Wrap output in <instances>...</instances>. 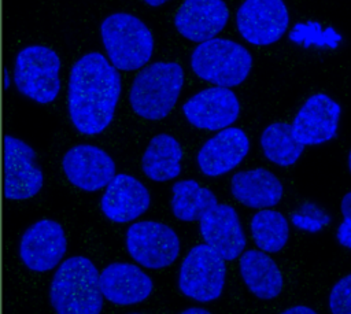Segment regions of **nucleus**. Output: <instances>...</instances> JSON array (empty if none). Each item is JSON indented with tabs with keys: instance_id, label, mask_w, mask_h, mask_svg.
I'll return each mask as SVG.
<instances>
[{
	"instance_id": "obj_34",
	"label": "nucleus",
	"mask_w": 351,
	"mask_h": 314,
	"mask_svg": "<svg viewBox=\"0 0 351 314\" xmlns=\"http://www.w3.org/2000/svg\"><path fill=\"white\" fill-rule=\"evenodd\" d=\"M130 314H140V313H130Z\"/></svg>"
},
{
	"instance_id": "obj_14",
	"label": "nucleus",
	"mask_w": 351,
	"mask_h": 314,
	"mask_svg": "<svg viewBox=\"0 0 351 314\" xmlns=\"http://www.w3.org/2000/svg\"><path fill=\"white\" fill-rule=\"evenodd\" d=\"M341 108L325 93L310 96L291 123L292 134L303 145H317L336 136Z\"/></svg>"
},
{
	"instance_id": "obj_7",
	"label": "nucleus",
	"mask_w": 351,
	"mask_h": 314,
	"mask_svg": "<svg viewBox=\"0 0 351 314\" xmlns=\"http://www.w3.org/2000/svg\"><path fill=\"white\" fill-rule=\"evenodd\" d=\"M226 280L225 259L207 244L189 250L178 271L180 291L193 300L207 303L218 299Z\"/></svg>"
},
{
	"instance_id": "obj_23",
	"label": "nucleus",
	"mask_w": 351,
	"mask_h": 314,
	"mask_svg": "<svg viewBox=\"0 0 351 314\" xmlns=\"http://www.w3.org/2000/svg\"><path fill=\"white\" fill-rule=\"evenodd\" d=\"M171 211L174 217L184 222L200 221V218L214 207L217 196L195 180H181L171 186Z\"/></svg>"
},
{
	"instance_id": "obj_17",
	"label": "nucleus",
	"mask_w": 351,
	"mask_h": 314,
	"mask_svg": "<svg viewBox=\"0 0 351 314\" xmlns=\"http://www.w3.org/2000/svg\"><path fill=\"white\" fill-rule=\"evenodd\" d=\"M151 204L147 186L130 174H115L100 199L104 217L117 224L130 222L143 215Z\"/></svg>"
},
{
	"instance_id": "obj_25",
	"label": "nucleus",
	"mask_w": 351,
	"mask_h": 314,
	"mask_svg": "<svg viewBox=\"0 0 351 314\" xmlns=\"http://www.w3.org/2000/svg\"><path fill=\"white\" fill-rule=\"evenodd\" d=\"M251 234L261 251L273 254L285 247L289 237V225L280 211L262 208L251 219Z\"/></svg>"
},
{
	"instance_id": "obj_31",
	"label": "nucleus",
	"mask_w": 351,
	"mask_h": 314,
	"mask_svg": "<svg viewBox=\"0 0 351 314\" xmlns=\"http://www.w3.org/2000/svg\"><path fill=\"white\" fill-rule=\"evenodd\" d=\"M145 4H148V5H151V7H159V5H162V4H165L166 1H169V0H143Z\"/></svg>"
},
{
	"instance_id": "obj_26",
	"label": "nucleus",
	"mask_w": 351,
	"mask_h": 314,
	"mask_svg": "<svg viewBox=\"0 0 351 314\" xmlns=\"http://www.w3.org/2000/svg\"><path fill=\"white\" fill-rule=\"evenodd\" d=\"M329 309L332 314H351V273L341 277L332 287Z\"/></svg>"
},
{
	"instance_id": "obj_3",
	"label": "nucleus",
	"mask_w": 351,
	"mask_h": 314,
	"mask_svg": "<svg viewBox=\"0 0 351 314\" xmlns=\"http://www.w3.org/2000/svg\"><path fill=\"white\" fill-rule=\"evenodd\" d=\"M184 84V70L176 62H155L136 74L129 103L132 110L148 121H159L174 108Z\"/></svg>"
},
{
	"instance_id": "obj_10",
	"label": "nucleus",
	"mask_w": 351,
	"mask_h": 314,
	"mask_svg": "<svg viewBox=\"0 0 351 314\" xmlns=\"http://www.w3.org/2000/svg\"><path fill=\"white\" fill-rule=\"evenodd\" d=\"M67 251V237L63 226L51 218H43L30 225L19 240V259L32 271L45 273L62 262Z\"/></svg>"
},
{
	"instance_id": "obj_18",
	"label": "nucleus",
	"mask_w": 351,
	"mask_h": 314,
	"mask_svg": "<svg viewBox=\"0 0 351 314\" xmlns=\"http://www.w3.org/2000/svg\"><path fill=\"white\" fill-rule=\"evenodd\" d=\"M99 287L108 302L130 306L145 300L154 289V282L137 265L112 262L99 273Z\"/></svg>"
},
{
	"instance_id": "obj_1",
	"label": "nucleus",
	"mask_w": 351,
	"mask_h": 314,
	"mask_svg": "<svg viewBox=\"0 0 351 314\" xmlns=\"http://www.w3.org/2000/svg\"><path fill=\"white\" fill-rule=\"evenodd\" d=\"M121 92V74L103 53L93 51L77 59L67 86V111L77 132H104L114 119Z\"/></svg>"
},
{
	"instance_id": "obj_19",
	"label": "nucleus",
	"mask_w": 351,
	"mask_h": 314,
	"mask_svg": "<svg viewBox=\"0 0 351 314\" xmlns=\"http://www.w3.org/2000/svg\"><path fill=\"white\" fill-rule=\"evenodd\" d=\"M250 140L240 128H225L208 138L197 152L200 171L208 177L229 173L247 156Z\"/></svg>"
},
{
	"instance_id": "obj_4",
	"label": "nucleus",
	"mask_w": 351,
	"mask_h": 314,
	"mask_svg": "<svg viewBox=\"0 0 351 314\" xmlns=\"http://www.w3.org/2000/svg\"><path fill=\"white\" fill-rule=\"evenodd\" d=\"M100 37L107 59L117 70L143 69L152 56L154 36L136 15L110 14L100 23Z\"/></svg>"
},
{
	"instance_id": "obj_8",
	"label": "nucleus",
	"mask_w": 351,
	"mask_h": 314,
	"mask_svg": "<svg viewBox=\"0 0 351 314\" xmlns=\"http://www.w3.org/2000/svg\"><path fill=\"white\" fill-rule=\"evenodd\" d=\"M125 244L134 262L147 269H163L176 262L180 254V239L166 224L138 221L132 224Z\"/></svg>"
},
{
	"instance_id": "obj_2",
	"label": "nucleus",
	"mask_w": 351,
	"mask_h": 314,
	"mask_svg": "<svg viewBox=\"0 0 351 314\" xmlns=\"http://www.w3.org/2000/svg\"><path fill=\"white\" fill-rule=\"evenodd\" d=\"M103 295L95 263L82 255L59 263L49 285V302L56 314H100Z\"/></svg>"
},
{
	"instance_id": "obj_21",
	"label": "nucleus",
	"mask_w": 351,
	"mask_h": 314,
	"mask_svg": "<svg viewBox=\"0 0 351 314\" xmlns=\"http://www.w3.org/2000/svg\"><path fill=\"white\" fill-rule=\"evenodd\" d=\"M239 266L244 284L258 299L270 300L281 293L284 278L269 254L261 250L243 251Z\"/></svg>"
},
{
	"instance_id": "obj_6",
	"label": "nucleus",
	"mask_w": 351,
	"mask_h": 314,
	"mask_svg": "<svg viewBox=\"0 0 351 314\" xmlns=\"http://www.w3.org/2000/svg\"><path fill=\"white\" fill-rule=\"evenodd\" d=\"M60 58L49 47L26 45L15 56L14 84L21 95L38 103H52L60 92Z\"/></svg>"
},
{
	"instance_id": "obj_12",
	"label": "nucleus",
	"mask_w": 351,
	"mask_h": 314,
	"mask_svg": "<svg viewBox=\"0 0 351 314\" xmlns=\"http://www.w3.org/2000/svg\"><path fill=\"white\" fill-rule=\"evenodd\" d=\"M115 162L103 148L77 144L62 158V170L71 185L85 192L106 188L115 176Z\"/></svg>"
},
{
	"instance_id": "obj_13",
	"label": "nucleus",
	"mask_w": 351,
	"mask_h": 314,
	"mask_svg": "<svg viewBox=\"0 0 351 314\" xmlns=\"http://www.w3.org/2000/svg\"><path fill=\"white\" fill-rule=\"evenodd\" d=\"M182 112L197 129L222 130L237 119L240 103L229 88L211 86L189 97L182 104Z\"/></svg>"
},
{
	"instance_id": "obj_24",
	"label": "nucleus",
	"mask_w": 351,
	"mask_h": 314,
	"mask_svg": "<svg viewBox=\"0 0 351 314\" xmlns=\"http://www.w3.org/2000/svg\"><path fill=\"white\" fill-rule=\"evenodd\" d=\"M261 147L270 162L282 167L296 163L304 149V145L293 137L292 128L287 122H274L265 128Z\"/></svg>"
},
{
	"instance_id": "obj_33",
	"label": "nucleus",
	"mask_w": 351,
	"mask_h": 314,
	"mask_svg": "<svg viewBox=\"0 0 351 314\" xmlns=\"http://www.w3.org/2000/svg\"><path fill=\"white\" fill-rule=\"evenodd\" d=\"M348 169H350V173H351V151L348 154Z\"/></svg>"
},
{
	"instance_id": "obj_32",
	"label": "nucleus",
	"mask_w": 351,
	"mask_h": 314,
	"mask_svg": "<svg viewBox=\"0 0 351 314\" xmlns=\"http://www.w3.org/2000/svg\"><path fill=\"white\" fill-rule=\"evenodd\" d=\"M10 84H11V81H10V73H8V69L5 67V69H4V89H8V88H10Z\"/></svg>"
},
{
	"instance_id": "obj_30",
	"label": "nucleus",
	"mask_w": 351,
	"mask_h": 314,
	"mask_svg": "<svg viewBox=\"0 0 351 314\" xmlns=\"http://www.w3.org/2000/svg\"><path fill=\"white\" fill-rule=\"evenodd\" d=\"M180 314H211V313L203 307H189V309L181 311Z\"/></svg>"
},
{
	"instance_id": "obj_15",
	"label": "nucleus",
	"mask_w": 351,
	"mask_h": 314,
	"mask_svg": "<svg viewBox=\"0 0 351 314\" xmlns=\"http://www.w3.org/2000/svg\"><path fill=\"white\" fill-rule=\"evenodd\" d=\"M204 244L225 261H233L245 248V234L237 211L229 204L217 203L199 221Z\"/></svg>"
},
{
	"instance_id": "obj_22",
	"label": "nucleus",
	"mask_w": 351,
	"mask_h": 314,
	"mask_svg": "<svg viewBox=\"0 0 351 314\" xmlns=\"http://www.w3.org/2000/svg\"><path fill=\"white\" fill-rule=\"evenodd\" d=\"M181 159L180 143L173 136L160 133L149 140L141 156V170L149 180L165 182L181 173Z\"/></svg>"
},
{
	"instance_id": "obj_16",
	"label": "nucleus",
	"mask_w": 351,
	"mask_h": 314,
	"mask_svg": "<svg viewBox=\"0 0 351 314\" xmlns=\"http://www.w3.org/2000/svg\"><path fill=\"white\" fill-rule=\"evenodd\" d=\"M229 10L223 0H184L174 15L177 32L189 41L215 38L226 26Z\"/></svg>"
},
{
	"instance_id": "obj_9",
	"label": "nucleus",
	"mask_w": 351,
	"mask_h": 314,
	"mask_svg": "<svg viewBox=\"0 0 351 314\" xmlns=\"http://www.w3.org/2000/svg\"><path fill=\"white\" fill-rule=\"evenodd\" d=\"M4 196L8 200H26L44 185V173L36 151L23 140L4 136Z\"/></svg>"
},
{
	"instance_id": "obj_27",
	"label": "nucleus",
	"mask_w": 351,
	"mask_h": 314,
	"mask_svg": "<svg viewBox=\"0 0 351 314\" xmlns=\"http://www.w3.org/2000/svg\"><path fill=\"white\" fill-rule=\"evenodd\" d=\"M336 237L341 245L351 250V219L344 218V221L337 228Z\"/></svg>"
},
{
	"instance_id": "obj_29",
	"label": "nucleus",
	"mask_w": 351,
	"mask_h": 314,
	"mask_svg": "<svg viewBox=\"0 0 351 314\" xmlns=\"http://www.w3.org/2000/svg\"><path fill=\"white\" fill-rule=\"evenodd\" d=\"M280 314H318V313L307 306H292Z\"/></svg>"
},
{
	"instance_id": "obj_28",
	"label": "nucleus",
	"mask_w": 351,
	"mask_h": 314,
	"mask_svg": "<svg viewBox=\"0 0 351 314\" xmlns=\"http://www.w3.org/2000/svg\"><path fill=\"white\" fill-rule=\"evenodd\" d=\"M340 208H341V214H343V217H344V218L351 219V191L343 196V199H341V204H340Z\"/></svg>"
},
{
	"instance_id": "obj_11",
	"label": "nucleus",
	"mask_w": 351,
	"mask_h": 314,
	"mask_svg": "<svg viewBox=\"0 0 351 314\" xmlns=\"http://www.w3.org/2000/svg\"><path fill=\"white\" fill-rule=\"evenodd\" d=\"M289 15L282 0H244L236 14V25L244 40L254 45H270L288 29Z\"/></svg>"
},
{
	"instance_id": "obj_5",
	"label": "nucleus",
	"mask_w": 351,
	"mask_h": 314,
	"mask_svg": "<svg viewBox=\"0 0 351 314\" xmlns=\"http://www.w3.org/2000/svg\"><path fill=\"white\" fill-rule=\"evenodd\" d=\"M193 73L217 86L240 85L252 67L251 53L239 43L228 38H211L200 43L191 55Z\"/></svg>"
},
{
	"instance_id": "obj_20",
	"label": "nucleus",
	"mask_w": 351,
	"mask_h": 314,
	"mask_svg": "<svg viewBox=\"0 0 351 314\" xmlns=\"http://www.w3.org/2000/svg\"><path fill=\"white\" fill-rule=\"evenodd\" d=\"M230 192L243 206L250 208H269L280 203L284 189L281 181L271 171L258 167L233 174Z\"/></svg>"
}]
</instances>
